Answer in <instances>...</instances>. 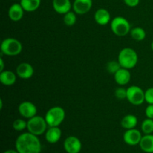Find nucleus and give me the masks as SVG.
Segmentation results:
<instances>
[{
    "instance_id": "obj_1",
    "label": "nucleus",
    "mask_w": 153,
    "mask_h": 153,
    "mask_svg": "<svg viewBox=\"0 0 153 153\" xmlns=\"http://www.w3.org/2000/svg\"><path fill=\"white\" fill-rule=\"evenodd\" d=\"M15 149L19 153H40L42 145L38 136L28 131L18 136L15 141Z\"/></svg>"
},
{
    "instance_id": "obj_2",
    "label": "nucleus",
    "mask_w": 153,
    "mask_h": 153,
    "mask_svg": "<svg viewBox=\"0 0 153 153\" xmlns=\"http://www.w3.org/2000/svg\"><path fill=\"white\" fill-rule=\"evenodd\" d=\"M117 61L123 68L130 70L137 64L138 55L134 49L129 47L124 48L120 52Z\"/></svg>"
},
{
    "instance_id": "obj_3",
    "label": "nucleus",
    "mask_w": 153,
    "mask_h": 153,
    "mask_svg": "<svg viewBox=\"0 0 153 153\" xmlns=\"http://www.w3.org/2000/svg\"><path fill=\"white\" fill-rule=\"evenodd\" d=\"M66 117V112L63 108L60 106H54L51 108L45 115V119L49 127L59 126Z\"/></svg>"
},
{
    "instance_id": "obj_4",
    "label": "nucleus",
    "mask_w": 153,
    "mask_h": 153,
    "mask_svg": "<svg viewBox=\"0 0 153 153\" xmlns=\"http://www.w3.org/2000/svg\"><path fill=\"white\" fill-rule=\"evenodd\" d=\"M1 52L7 56H16L22 50V45L19 40L13 37L4 39L1 43Z\"/></svg>"
},
{
    "instance_id": "obj_5",
    "label": "nucleus",
    "mask_w": 153,
    "mask_h": 153,
    "mask_svg": "<svg viewBox=\"0 0 153 153\" xmlns=\"http://www.w3.org/2000/svg\"><path fill=\"white\" fill-rule=\"evenodd\" d=\"M48 124L45 117L39 115L33 117L27 121V129L28 132L40 136L44 134L47 130Z\"/></svg>"
},
{
    "instance_id": "obj_6",
    "label": "nucleus",
    "mask_w": 153,
    "mask_h": 153,
    "mask_svg": "<svg viewBox=\"0 0 153 153\" xmlns=\"http://www.w3.org/2000/svg\"><path fill=\"white\" fill-rule=\"evenodd\" d=\"M111 29L115 35L124 37L131 31L129 22L123 16H116L111 22Z\"/></svg>"
},
{
    "instance_id": "obj_7",
    "label": "nucleus",
    "mask_w": 153,
    "mask_h": 153,
    "mask_svg": "<svg viewBox=\"0 0 153 153\" xmlns=\"http://www.w3.org/2000/svg\"><path fill=\"white\" fill-rule=\"evenodd\" d=\"M126 99L134 105H140L145 101V91L140 87L132 85L127 88Z\"/></svg>"
},
{
    "instance_id": "obj_8",
    "label": "nucleus",
    "mask_w": 153,
    "mask_h": 153,
    "mask_svg": "<svg viewBox=\"0 0 153 153\" xmlns=\"http://www.w3.org/2000/svg\"><path fill=\"white\" fill-rule=\"evenodd\" d=\"M18 111L22 117L30 119L37 115V108L34 103L29 101H24L18 106Z\"/></svg>"
},
{
    "instance_id": "obj_9",
    "label": "nucleus",
    "mask_w": 153,
    "mask_h": 153,
    "mask_svg": "<svg viewBox=\"0 0 153 153\" xmlns=\"http://www.w3.org/2000/svg\"><path fill=\"white\" fill-rule=\"evenodd\" d=\"M82 147V142L76 136H69L64 141V149L67 153H79Z\"/></svg>"
},
{
    "instance_id": "obj_10",
    "label": "nucleus",
    "mask_w": 153,
    "mask_h": 153,
    "mask_svg": "<svg viewBox=\"0 0 153 153\" xmlns=\"http://www.w3.org/2000/svg\"><path fill=\"white\" fill-rule=\"evenodd\" d=\"M142 137L143 136H142L141 131L134 128L126 130L124 132L123 138L126 144L129 146H136L140 143Z\"/></svg>"
},
{
    "instance_id": "obj_11",
    "label": "nucleus",
    "mask_w": 153,
    "mask_h": 153,
    "mask_svg": "<svg viewBox=\"0 0 153 153\" xmlns=\"http://www.w3.org/2000/svg\"><path fill=\"white\" fill-rule=\"evenodd\" d=\"M93 6L92 0H74L73 4V11L79 15L88 13Z\"/></svg>"
},
{
    "instance_id": "obj_12",
    "label": "nucleus",
    "mask_w": 153,
    "mask_h": 153,
    "mask_svg": "<svg viewBox=\"0 0 153 153\" xmlns=\"http://www.w3.org/2000/svg\"><path fill=\"white\" fill-rule=\"evenodd\" d=\"M34 73V70L32 65L27 62L20 63L16 69V73L17 76L22 79H30L33 76Z\"/></svg>"
},
{
    "instance_id": "obj_13",
    "label": "nucleus",
    "mask_w": 153,
    "mask_h": 153,
    "mask_svg": "<svg viewBox=\"0 0 153 153\" xmlns=\"http://www.w3.org/2000/svg\"><path fill=\"white\" fill-rule=\"evenodd\" d=\"M52 7L59 14H65L71 10L73 4L70 0H52Z\"/></svg>"
},
{
    "instance_id": "obj_14",
    "label": "nucleus",
    "mask_w": 153,
    "mask_h": 153,
    "mask_svg": "<svg viewBox=\"0 0 153 153\" xmlns=\"http://www.w3.org/2000/svg\"><path fill=\"white\" fill-rule=\"evenodd\" d=\"M61 134L62 132L59 126L49 127V128H47L45 132V139L48 143L54 144L59 141L61 137Z\"/></svg>"
},
{
    "instance_id": "obj_15",
    "label": "nucleus",
    "mask_w": 153,
    "mask_h": 153,
    "mask_svg": "<svg viewBox=\"0 0 153 153\" xmlns=\"http://www.w3.org/2000/svg\"><path fill=\"white\" fill-rule=\"evenodd\" d=\"M23 7L20 3H14L8 9V16L10 19L13 22H18L22 19L24 15Z\"/></svg>"
},
{
    "instance_id": "obj_16",
    "label": "nucleus",
    "mask_w": 153,
    "mask_h": 153,
    "mask_svg": "<svg viewBox=\"0 0 153 153\" xmlns=\"http://www.w3.org/2000/svg\"><path fill=\"white\" fill-rule=\"evenodd\" d=\"M114 80L117 85L123 86V85L128 84V82L131 80V73H130V71L128 69L121 67V68L114 75Z\"/></svg>"
},
{
    "instance_id": "obj_17",
    "label": "nucleus",
    "mask_w": 153,
    "mask_h": 153,
    "mask_svg": "<svg viewBox=\"0 0 153 153\" xmlns=\"http://www.w3.org/2000/svg\"><path fill=\"white\" fill-rule=\"evenodd\" d=\"M94 19L100 25H106L110 22L111 14L105 8H100L95 12Z\"/></svg>"
},
{
    "instance_id": "obj_18",
    "label": "nucleus",
    "mask_w": 153,
    "mask_h": 153,
    "mask_svg": "<svg viewBox=\"0 0 153 153\" xmlns=\"http://www.w3.org/2000/svg\"><path fill=\"white\" fill-rule=\"evenodd\" d=\"M16 76L10 70H4L0 73V82L4 86H11L16 81Z\"/></svg>"
},
{
    "instance_id": "obj_19",
    "label": "nucleus",
    "mask_w": 153,
    "mask_h": 153,
    "mask_svg": "<svg viewBox=\"0 0 153 153\" xmlns=\"http://www.w3.org/2000/svg\"><path fill=\"white\" fill-rule=\"evenodd\" d=\"M142 151L146 153H153V134H144L139 143Z\"/></svg>"
},
{
    "instance_id": "obj_20",
    "label": "nucleus",
    "mask_w": 153,
    "mask_h": 153,
    "mask_svg": "<svg viewBox=\"0 0 153 153\" xmlns=\"http://www.w3.org/2000/svg\"><path fill=\"white\" fill-rule=\"evenodd\" d=\"M137 122L138 120L135 115L127 114L123 117L121 120V126L126 130L131 129V128H135Z\"/></svg>"
},
{
    "instance_id": "obj_21",
    "label": "nucleus",
    "mask_w": 153,
    "mask_h": 153,
    "mask_svg": "<svg viewBox=\"0 0 153 153\" xmlns=\"http://www.w3.org/2000/svg\"><path fill=\"white\" fill-rule=\"evenodd\" d=\"M41 0H21L20 4L26 12H34L39 8Z\"/></svg>"
},
{
    "instance_id": "obj_22",
    "label": "nucleus",
    "mask_w": 153,
    "mask_h": 153,
    "mask_svg": "<svg viewBox=\"0 0 153 153\" xmlns=\"http://www.w3.org/2000/svg\"><path fill=\"white\" fill-rule=\"evenodd\" d=\"M131 37L136 41H142L146 38V31L141 27H135L130 31Z\"/></svg>"
},
{
    "instance_id": "obj_23",
    "label": "nucleus",
    "mask_w": 153,
    "mask_h": 153,
    "mask_svg": "<svg viewBox=\"0 0 153 153\" xmlns=\"http://www.w3.org/2000/svg\"><path fill=\"white\" fill-rule=\"evenodd\" d=\"M142 132L144 134H150L153 133V120L146 118L142 122L140 126Z\"/></svg>"
},
{
    "instance_id": "obj_24",
    "label": "nucleus",
    "mask_w": 153,
    "mask_h": 153,
    "mask_svg": "<svg viewBox=\"0 0 153 153\" xmlns=\"http://www.w3.org/2000/svg\"><path fill=\"white\" fill-rule=\"evenodd\" d=\"M64 24L67 26H73L76 24V20H77V17H76V13L74 11H69L68 13H65L64 15V18H63Z\"/></svg>"
},
{
    "instance_id": "obj_25",
    "label": "nucleus",
    "mask_w": 153,
    "mask_h": 153,
    "mask_svg": "<svg viewBox=\"0 0 153 153\" xmlns=\"http://www.w3.org/2000/svg\"><path fill=\"white\" fill-rule=\"evenodd\" d=\"M13 128L16 131H22L27 128V122L23 119L18 118L13 123Z\"/></svg>"
},
{
    "instance_id": "obj_26",
    "label": "nucleus",
    "mask_w": 153,
    "mask_h": 153,
    "mask_svg": "<svg viewBox=\"0 0 153 153\" xmlns=\"http://www.w3.org/2000/svg\"><path fill=\"white\" fill-rule=\"evenodd\" d=\"M121 66L120 64L118 61H111L106 65V69H107L108 72L111 74L114 75L121 68Z\"/></svg>"
},
{
    "instance_id": "obj_27",
    "label": "nucleus",
    "mask_w": 153,
    "mask_h": 153,
    "mask_svg": "<svg viewBox=\"0 0 153 153\" xmlns=\"http://www.w3.org/2000/svg\"><path fill=\"white\" fill-rule=\"evenodd\" d=\"M114 95L116 98L118 99V100H125L127 97V89H125L123 88H117L114 92Z\"/></svg>"
},
{
    "instance_id": "obj_28",
    "label": "nucleus",
    "mask_w": 153,
    "mask_h": 153,
    "mask_svg": "<svg viewBox=\"0 0 153 153\" xmlns=\"http://www.w3.org/2000/svg\"><path fill=\"white\" fill-rule=\"evenodd\" d=\"M145 102L149 105H153V88H149L145 91Z\"/></svg>"
},
{
    "instance_id": "obj_29",
    "label": "nucleus",
    "mask_w": 153,
    "mask_h": 153,
    "mask_svg": "<svg viewBox=\"0 0 153 153\" xmlns=\"http://www.w3.org/2000/svg\"><path fill=\"white\" fill-rule=\"evenodd\" d=\"M145 114H146V117L147 118L153 120V105H149L146 108Z\"/></svg>"
},
{
    "instance_id": "obj_30",
    "label": "nucleus",
    "mask_w": 153,
    "mask_h": 153,
    "mask_svg": "<svg viewBox=\"0 0 153 153\" xmlns=\"http://www.w3.org/2000/svg\"><path fill=\"white\" fill-rule=\"evenodd\" d=\"M123 1L127 6L131 7H136L140 3V0H123Z\"/></svg>"
},
{
    "instance_id": "obj_31",
    "label": "nucleus",
    "mask_w": 153,
    "mask_h": 153,
    "mask_svg": "<svg viewBox=\"0 0 153 153\" xmlns=\"http://www.w3.org/2000/svg\"><path fill=\"white\" fill-rule=\"evenodd\" d=\"M4 62L2 58H0V71H4Z\"/></svg>"
},
{
    "instance_id": "obj_32",
    "label": "nucleus",
    "mask_w": 153,
    "mask_h": 153,
    "mask_svg": "<svg viewBox=\"0 0 153 153\" xmlns=\"http://www.w3.org/2000/svg\"><path fill=\"white\" fill-rule=\"evenodd\" d=\"M3 153H19L16 149H7Z\"/></svg>"
},
{
    "instance_id": "obj_33",
    "label": "nucleus",
    "mask_w": 153,
    "mask_h": 153,
    "mask_svg": "<svg viewBox=\"0 0 153 153\" xmlns=\"http://www.w3.org/2000/svg\"><path fill=\"white\" fill-rule=\"evenodd\" d=\"M3 107V102H2V100H0V109H2Z\"/></svg>"
},
{
    "instance_id": "obj_34",
    "label": "nucleus",
    "mask_w": 153,
    "mask_h": 153,
    "mask_svg": "<svg viewBox=\"0 0 153 153\" xmlns=\"http://www.w3.org/2000/svg\"><path fill=\"white\" fill-rule=\"evenodd\" d=\"M151 49H152V50L153 52V41L152 42V43H151Z\"/></svg>"
},
{
    "instance_id": "obj_35",
    "label": "nucleus",
    "mask_w": 153,
    "mask_h": 153,
    "mask_svg": "<svg viewBox=\"0 0 153 153\" xmlns=\"http://www.w3.org/2000/svg\"><path fill=\"white\" fill-rule=\"evenodd\" d=\"M16 1H21V0H16Z\"/></svg>"
}]
</instances>
